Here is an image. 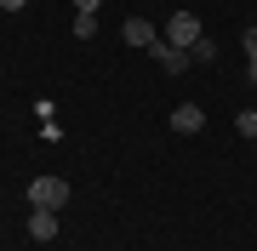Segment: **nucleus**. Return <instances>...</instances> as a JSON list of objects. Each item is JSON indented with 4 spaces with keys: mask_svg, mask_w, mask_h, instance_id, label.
<instances>
[{
    "mask_svg": "<svg viewBox=\"0 0 257 251\" xmlns=\"http://www.w3.org/2000/svg\"><path fill=\"white\" fill-rule=\"evenodd\" d=\"M29 240H57V211H29Z\"/></svg>",
    "mask_w": 257,
    "mask_h": 251,
    "instance_id": "obj_6",
    "label": "nucleus"
},
{
    "mask_svg": "<svg viewBox=\"0 0 257 251\" xmlns=\"http://www.w3.org/2000/svg\"><path fill=\"white\" fill-rule=\"evenodd\" d=\"M97 35V18L92 12H74V40H92Z\"/></svg>",
    "mask_w": 257,
    "mask_h": 251,
    "instance_id": "obj_9",
    "label": "nucleus"
},
{
    "mask_svg": "<svg viewBox=\"0 0 257 251\" xmlns=\"http://www.w3.org/2000/svg\"><path fill=\"white\" fill-rule=\"evenodd\" d=\"M166 40L189 52L194 40H200V18H194V12H172V23H166Z\"/></svg>",
    "mask_w": 257,
    "mask_h": 251,
    "instance_id": "obj_2",
    "label": "nucleus"
},
{
    "mask_svg": "<svg viewBox=\"0 0 257 251\" xmlns=\"http://www.w3.org/2000/svg\"><path fill=\"white\" fill-rule=\"evenodd\" d=\"M166 126H172L177 137H194V131L206 126V109H200V103H177V109H172V120H166Z\"/></svg>",
    "mask_w": 257,
    "mask_h": 251,
    "instance_id": "obj_4",
    "label": "nucleus"
},
{
    "mask_svg": "<svg viewBox=\"0 0 257 251\" xmlns=\"http://www.w3.org/2000/svg\"><path fill=\"white\" fill-rule=\"evenodd\" d=\"M120 40H126V46H138V52H149L160 35L149 29V18H126V23H120Z\"/></svg>",
    "mask_w": 257,
    "mask_h": 251,
    "instance_id": "obj_5",
    "label": "nucleus"
},
{
    "mask_svg": "<svg viewBox=\"0 0 257 251\" xmlns=\"http://www.w3.org/2000/svg\"><path fill=\"white\" fill-rule=\"evenodd\" d=\"M29 205L35 211H63L69 205V183L63 177H29Z\"/></svg>",
    "mask_w": 257,
    "mask_h": 251,
    "instance_id": "obj_1",
    "label": "nucleus"
},
{
    "mask_svg": "<svg viewBox=\"0 0 257 251\" xmlns=\"http://www.w3.org/2000/svg\"><path fill=\"white\" fill-rule=\"evenodd\" d=\"M234 131H240V137H251V143H257V109H246V114H240V120H234Z\"/></svg>",
    "mask_w": 257,
    "mask_h": 251,
    "instance_id": "obj_10",
    "label": "nucleus"
},
{
    "mask_svg": "<svg viewBox=\"0 0 257 251\" xmlns=\"http://www.w3.org/2000/svg\"><path fill=\"white\" fill-rule=\"evenodd\" d=\"M149 57H155L166 75H189V69H194V63H189V52H183V46H172V40H155V46H149Z\"/></svg>",
    "mask_w": 257,
    "mask_h": 251,
    "instance_id": "obj_3",
    "label": "nucleus"
},
{
    "mask_svg": "<svg viewBox=\"0 0 257 251\" xmlns=\"http://www.w3.org/2000/svg\"><path fill=\"white\" fill-rule=\"evenodd\" d=\"M189 63H217V46H211V40L200 35V40L189 46Z\"/></svg>",
    "mask_w": 257,
    "mask_h": 251,
    "instance_id": "obj_8",
    "label": "nucleus"
},
{
    "mask_svg": "<svg viewBox=\"0 0 257 251\" xmlns=\"http://www.w3.org/2000/svg\"><path fill=\"white\" fill-rule=\"evenodd\" d=\"M29 6V0H0V12H23Z\"/></svg>",
    "mask_w": 257,
    "mask_h": 251,
    "instance_id": "obj_12",
    "label": "nucleus"
},
{
    "mask_svg": "<svg viewBox=\"0 0 257 251\" xmlns=\"http://www.w3.org/2000/svg\"><path fill=\"white\" fill-rule=\"evenodd\" d=\"M97 6L103 0H74V12H92V18H97Z\"/></svg>",
    "mask_w": 257,
    "mask_h": 251,
    "instance_id": "obj_11",
    "label": "nucleus"
},
{
    "mask_svg": "<svg viewBox=\"0 0 257 251\" xmlns=\"http://www.w3.org/2000/svg\"><path fill=\"white\" fill-rule=\"evenodd\" d=\"M240 46H246V80H257V23L240 35Z\"/></svg>",
    "mask_w": 257,
    "mask_h": 251,
    "instance_id": "obj_7",
    "label": "nucleus"
}]
</instances>
